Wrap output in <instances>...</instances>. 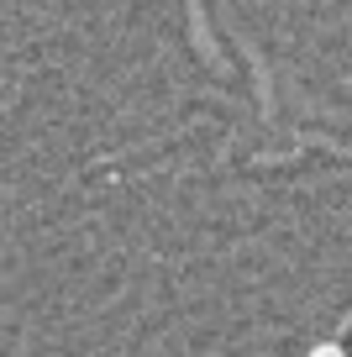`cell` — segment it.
Segmentation results:
<instances>
[{
    "mask_svg": "<svg viewBox=\"0 0 352 357\" xmlns=\"http://www.w3.org/2000/svg\"><path fill=\"white\" fill-rule=\"evenodd\" d=\"M305 357H347V347H342V342H321V347H310Z\"/></svg>",
    "mask_w": 352,
    "mask_h": 357,
    "instance_id": "1",
    "label": "cell"
}]
</instances>
